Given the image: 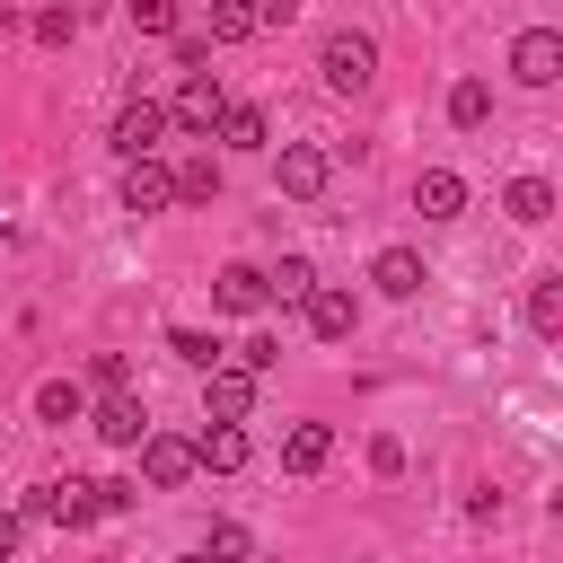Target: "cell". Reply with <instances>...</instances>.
<instances>
[{"mask_svg":"<svg viewBox=\"0 0 563 563\" xmlns=\"http://www.w3.org/2000/svg\"><path fill=\"white\" fill-rule=\"evenodd\" d=\"M317 70H325V88H334V97H361V88L378 79V44H369V35H352V26H334V35H325V53H317Z\"/></svg>","mask_w":563,"mask_h":563,"instance_id":"obj_1","label":"cell"},{"mask_svg":"<svg viewBox=\"0 0 563 563\" xmlns=\"http://www.w3.org/2000/svg\"><path fill=\"white\" fill-rule=\"evenodd\" d=\"M220 114H229V88H220V70H185V79H176V97H167V123L211 141V132H220Z\"/></svg>","mask_w":563,"mask_h":563,"instance_id":"obj_2","label":"cell"},{"mask_svg":"<svg viewBox=\"0 0 563 563\" xmlns=\"http://www.w3.org/2000/svg\"><path fill=\"white\" fill-rule=\"evenodd\" d=\"M325 176H334V158H325V150H308V141H282V158H273V185H282L290 202H317V194H325Z\"/></svg>","mask_w":563,"mask_h":563,"instance_id":"obj_3","label":"cell"},{"mask_svg":"<svg viewBox=\"0 0 563 563\" xmlns=\"http://www.w3.org/2000/svg\"><path fill=\"white\" fill-rule=\"evenodd\" d=\"M510 79L554 88V79H563V35H554V26H528V35L510 44Z\"/></svg>","mask_w":563,"mask_h":563,"instance_id":"obj_4","label":"cell"},{"mask_svg":"<svg viewBox=\"0 0 563 563\" xmlns=\"http://www.w3.org/2000/svg\"><path fill=\"white\" fill-rule=\"evenodd\" d=\"M158 132H167V106H158V97H132V106L114 114V150H123V167H132V158H158Z\"/></svg>","mask_w":563,"mask_h":563,"instance_id":"obj_5","label":"cell"},{"mask_svg":"<svg viewBox=\"0 0 563 563\" xmlns=\"http://www.w3.org/2000/svg\"><path fill=\"white\" fill-rule=\"evenodd\" d=\"M167 202H176V167H167V158H132V167H123V211L150 220V211H167Z\"/></svg>","mask_w":563,"mask_h":563,"instance_id":"obj_6","label":"cell"},{"mask_svg":"<svg viewBox=\"0 0 563 563\" xmlns=\"http://www.w3.org/2000/svg\"><path fill=\"white\" fill-rule=\"evenodd\" d=\"M141 475H150V493H176V484L194 475V440H176V431H150V440H141Z\"/></svg>","mask_w":563,"mask_h":563,"instance_id":"obj_7","label":"cell"},{"mask_svg":"<svg viewBox=\"0 0 563 563\" xmlns=\"http://www.w3.org/2000/svg\"><path fill=\"white\" fill-rule=\"evenodd\" d=\"M26 510L53 519V528H88V519H97V484H35Z\"/></svg>","mask_w":563,"mask_h":563,"instance_id":"obj_8","label":"cell"},{"mask_svg":"<svg viewBox=\"0 0 563 563\" xmlns=\"http://www.w3.org/2000/svg\"><path fill=\"white\" fill-rule=\"evenodd\" d=\"M413 211H422V220H457V211H466V176H457V167H422V176H413Z\"/></svg>","mask_w":563,"mask_h":563,"instance_id":"obj_9","label":"cell"},{"mask_svg":"<svg viewBox=\"0 0 563 563\" xmlns=\"http://www.w3.org/2000/svg\"><path fill=\"white\" fill-rule=\"evenodd\" d=\"M202 405H211V422H246V413H255V378L220 361V369L202 378Z\"/></svg>","mask_w":563,"mask_h":563,"instance_id":"obj_10","label":"cell"},{"mask_svg":"<svg viewBox=\"0 0 563 563\" xmlns=\"http://www.w3.org/2000/svg\"><path fill=\"white\" fill-rule=\"evenodd\" d=\"M352 325H361L352 290H325V282H317V290H308V334H317V343H343Z\"/></svg>","mask_w":563,"mask_h":563,"instance_id":"obj_11","label":"cell"},{"mask_svg":"<svg viewBox=\"0 0 563 563\" xmlns=\"http://www.w3.org/2000/svg\"><path fill=\"white\" fill-rule=\"evenodd\" d=\"M97 440H106V449H141V440H150L141 396H106V405H97Z\"/></svg>","mask_w":563,"mask_h":563,"instance_id":"obj_12","label":"cell"},{"mask_svg":"<svg viewBox=\"0 0 563 563\" xmlns=\"http://www.w3.org/2000/svg\"><path fill=\"white\" fill-rule=\"evenodd\" d=\"M211 299H220L229 317H255V308H264V273H255V264H220V273H211Z\"/></svg>","mask_w":563,"mask_h":563,"instance_id":"obj_13","label":"cell"},{"mask_svg":"<svg viewBox=\"0 0 563 563\" xmlns=\"http://www.w3.org/2000/svg\"><path fill=\"white\" fill-rule=\"evenodd\" d=\"M369 282H378V290H387V299H413V290H422V282H431V273H422V255H413V246H387V255H378V264H369Z\"/></svg>","mask_w":563,"mask_h":563,"instance_id":"obj_14","label":"cell"},{"mask_svg":"<svg viewBox=\"0 0 563 563\" xmlns=\"http://www.w3.org/2000/svg\"><path fill=\"white\" fill-rule=\"evenodd\" d=\"M194 466H211V475H238V466H246V431H238V422H211V431L194 440Z\"/></svg>","mask_w":563,"mask_h":563,"instance_id":"obj_15","label":"cell"},{"mask_svg":"<svg viewBox=\"0 0 563 563\" xmlns=\"http://www.w3.org/2000/svg\"><path fill=\"white\" fill-rule=\"evenodd\" d=\"M325 457H334V431H325V422H290V440H282V466H290V475H317Z\"/></svg>","mask_w":563,"mask_h":563,"instance_id":"obj_16","label":"cell"},{"mask_svg":"<svg viewBox=\"0 0 563 563\" xmlns=\"http://www.w3.org/2000/svg\"><path fill=\"white\" fill-rule=\"evenodd\" d=\"M308 290H317V264H308V255H282V264L264 273V299H282V308H308Z\"/></svg>","mask_w":563,"mask_h":563,"instance_id":"obj_17","label":"cell"},{"mask_svg":"<svg viewBox=\"0 0 563 563\" xmlns=\"http://www.w3.org/2000/svg\"><path fill=\"white\" fill-rule=\"evenodd\" d=\"M264 141H273L264 106H229V114H220V150H264Z\"/></svg>","mask_w":563,"mask_h":563,"instance_id":"obj_18","label":"cell"},{"mask_svg":"<svg viewBox=\"0 0 563 563\" xmlns=\"http://www.w3.org/2000/svg\"><path fill=\"white\" fill-rule=\"evenodd\" d=\"M501 211H510V220H528V229H537V220H554V185H545V176H519V185H510V194H501Z\"/></svg>","mask_w":563,"mask_h":563,"instance_id":"obj_19","label":"cell"},{"mask_svg":"<svg viewBox=\"0 0 563 563\" xmlns=\"http://www.w3.org/2000/svg\"><path fill=\"white\" fill-rule=\"evenodd\" d=\"M449 123H457V132L493 123V88H484V79H457V88H449Z\"/></svg>","mask_w":563,"mask_h":563,"instance_id":"obj_20","label":"cell"},{"mask_svg":"<svg viewBox=\"0 0 563 563\" xmlns=\"http://www.w3.org/2000/svg\"><path fill=\"white\" fill-rule=\"evenodd\" d=\"M167 352H176V361H185V369H202V378H211V369H220V343H211V334H202V325H167Z\"/></svg>","mask_w":563,"mask_h":563,"instance_id":"obj_21","label":"cell"},{"mask_svg":"<svg viewBox=\"0 0 563 563\" xmlns=\"http://www.w3.org/2000/svg\"><path fill=\"white\" fill-rule=\"evenodd\" d=\"M211 194H220V158L202 150V158H185V167H176V202H211Z\"/></svg>","mask_w":563,"mask_h":563,"instance_id":"obj_22","label":"cell"},{"mask_svg":"<svg viewBox=\"0 0 563 563\" xmlns=\"http://www.w3.org/2000/svg\"><path fill=\"white\" fill-rule=\"evenodd\" d=\"M35 413H44V422H79V413H88V396H79L70 378H44V387H35Z\"/></svg>","mask_w":563,"mask_h":563,"instance_id":"obj_23","label":"cell"},{"mask_svg":"<svg viewBox=\"0 0 563 563\" xmlns=\"http://www.w3.org/2000/svg\"><path fill=\"white\" fill-rule=\"evenodd\" d=\"M528 325H537V334H563V282H554V273L528 290Z\"/></svg>","mask_w":563,"mask_h":563,"instance_id":"obj_24","label":"cell"},{"mask_svg":"<svg viewBox=\"0 0 563 563\" xmlns=\"http://www.w3.org/2000/svg\"><path fill=\"white\" fill-rule=\"evenodd\" d=\"M132 35H176V0H132Z\"/></svg>","mask_w":563,"mask_h":563,"instance_id":"obj_25","label":"cell"},{"mask_svg":"<svg viewBox=\"0 0 563 563\" xmlns=\"http://www.w3.org/2000/svg\"><path fill=\"white\" fill-rule=\"evenodd\" d=\"M246 35H255V9L229 0V9H211V35H202V44H246Z\"/></svg>","mask_w":563,"mask_h":563,"instance_id":"obj_26","label":"cell"},{"mask_svg":"<svg viewBox=\"0 0 563 563\" xmlns=\"http://www.w3.org/2000/svg\"><path fill=\"white\" fill-rule=\"evenodd\" d=\"M26 26H35V44H70L79 35V9H35Z\"/></svg>","mask_w":563,"mask_h":563,"instance_id":"obj_27","label":"cell"},{"mask_svg":"<svg viewBox=\"0 0 563 563\" xmlns=\"http://www.w3.org/2000/svg\"><path fill=\"white\" fill-rule=\"evenodd\" d=\"M273 361H282V343H273V334H246V343H238V361H229V369H246V378H264V369H273Z\"/></svg>","mask_w":563,"mask_h":563,"instance_id":"obj_28","label":"cell"},{"mask_svg":"<svg viewBox=\"0 0 563 563\" xmlns=\"http://www.w3.org/2000/svg\"><path fill=\"white\" fill-rule=\"evenodd\" d=\"M88 378H97L106 396H132V361H123V352H97V361H88Z\"/></svg>","mask_w":563,"mask_h":563,"instance_id":"obj_29","label":"cell"},{"mask_svg":"<svg viewBox=\"0 0 563 563\" xmlns=\"http://www.w3.org/2000/svg\"><path fill=\"white\" fill-rule=\"evenodd\" d=\"M238 554H246V528H238V519H220V528H211V545H202V563H238Z\"/></svg>","mask_w":563,"mask_h":563,"instance_id":"obj_30","label":"cell"},{"mask_svg":"<svg viewBox=\"0 0 563 563\" xmlns=\"http://www.w3.org/2000/svg\"><path fill=\"white\" fill-rule=\"evenodd\" d=\"M369 466H378V475H405V440L378 431V440H369Z\"/></svg>","mask_w":563,"mask_h":563,"instance_id":"obj_31","label":"cell"},{"mask_svg":"<svg viewBox=\"0 0 563 563\" xmlns=\"http://www.w3.org/2000/svg\"><path fill=\"white\" fill-rule=\"evenodd\" d=\"M132 501H141V484H132V475H114V484H97V510H132Z\"/></svg>","mask_w":563,"mask_h":563,"instance_id":"obj_32","label":"cell"},{"mask_svg":"<svg viewBox=\"0 0 563 563\" xmlns=\"http://www.w3.org/2000/svg\"><path fill=\"white\" fill-rule=\"evenodd\" d=\"M18 537H26V519H18V510H0V563L18 554Z\"/></svg>","mask_w":563,"mask_h":563,"instance_id":"obj_33","label":"cell"},{"mask_svg":"<svg viewBox=\"0 0 563 563\" xmlns=\"http://www.w3.org/2000/svg\"><path fill=\"white\" fill-rule=\"evenodd\" d=\"M185 563H202V554H185Z\"/></svg>","mask_w":563,"mask_h":563,"instance_id":"obj_34","label":"cell"}]
</instances>
